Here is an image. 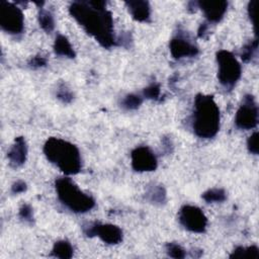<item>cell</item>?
<instances>
[{
    "label": "cell",
    "instance_id": "24",
    "mask_svg": "<svg viewBox=\"0 0 259 259\" xmlns=\"http://www.w3.org/2000/svg\"><path fill=\"white\" fill-rule=\"evenodd\" d=\"M160 93H161L160 85L157 83H152L151 85L146 87L143 91V94L146 98L153 99V100H157L160 96Z\"/></svg>",
    "mask_w": 259,
    "mask_h": 259
},
{
    "label": "cell",
    "instance_id": "9",
    "mask_svg": "<svg viewBox=\"0 0 259 259\" xmlns=\"http://www.w3.org/2000/svg\"><path fill=\"white\" fill-rule=\"evenodd\" d=\"M84 233L88 237L97 236L104 243L109 245H115L122 240V231L119 227L111 224L93 223L84 228Z\"/></svg>",
    "mask_w": 259,
    "mask_h": 259
},
{
    "label": "cell",
    "instance_id": "1",
    "mask_svg": "<svg viewBox=\"0 0 259 259\" xmlns=\"http://www.w3.org/2000/svg\"><path fill=\"white\" fill-rule=\"evenodd\" d=\"M69 12L101 47L109 49L116 45L112 14L106 9V2L76 1L70 5Z\"/></svg>",
    "mask_w": 259,
    "mask_h": 259
},
{
    "label": "cell",
    "instance_id": "20",
    "mask_svg": "<svg viewBox=\"0 0 259 259\" xmlns=\"http://www.w3.org/2000/svg\"><path fill=\"white\" fill-rule=\"evenodd\" d=\"M202 198L210 203V202H222L227 198L226 191L222 188H211L203 192Z\"/></svg>",
    "mask_w": 259,
    "mask_h": 259
},
{
    "label": "cell",
    "instance_id": "26",
    "mask_svg": "<svg viewBox=\"0 0 259 259\" xmlns=\"http://www.w3.org/2000/svg\"><path fill=\"white\" fill-rule=\"evenodd\" d=\"M57 97H58V99H60L64 103H70L73 100L74 95L70 91V89H68L65 85H61L58 89Z\"/></svg>",
    "mask_w": 259,
    "mask_h": 259
},
{
    "label": "cell",
    "instance_id": "7",
    "mask_svg": "<svg viewBox=\"0 0 259 259\" xmlns=\"http://www.w3.org/2000/svg\"><path fill=\"white\" fill-rule=\"evenodd\" d=\"M235 123L242 130H251L257 125L258 107L253 95L247 94L243 97L242 103L236 113Z\"/></svg>",
    "mask_w": 259,
    "mask_h": 259
},
{
    "label": "cell",
    "instance_id": "6",
    "mask_svg": "<svg viewBox=\"0 0 259 259\" xmlns=\"http://www.w3.org/2000/svg\"><path fill=\"white\" fill-rule=\"evenodd\" d=\"M0 25L10 34H19L24 28V16L19 7L11 2H0Z\"/></svg>",
    "mask_w": 259,
    "mask_h": 259
},
{
    "label": "cell",
    "instance_id": "2",
    "mask_svg": "<svg viewBox=\"0 0 259 259\" xmlns=\"http://www.w3.org/2000/svg\"><path fill=\"white\" fill-rule=\"evenodd\" d=\"M192 128L201 139H210L219 132L220 109L212 95L199 93L195 96Z\"/></svg>",
    "mask_w": 259,
    "mask_h": 259
},
{
    "label": "cell",
    "instance_id": "27",
    "mask_svg": "<svg viewBox=\"0 0 259 259\" xmlns=\"http://www.w3.org/2000/svg\"><path fill=\"white\" fill-rule=\"evenodd\" d=\"M19 217L26 223H32L33 222V211H32V207L27 204L24 203L20 209H19Z\"/></svg>",
    "mask_w": 259,
    "mask_h": 259
},
{
    "label": "cell",
    "instance_id": "23",
    "mask_svg": "<svg viewBox=\"0 0 259 259\" xmlns=\"http://www.w3.org/2000/svg\"><path fill=\"white\" fill-rule=\"evenodd\" d=\"M166 251L167 254L172 258L182 259L185 257V250L176 243H168L166 245Z\"/></svg>",
    "mask_w": 259,
    "mask_h": 259
},
{
    "label": "cell",
    "instance_id": "15",
    "mask_svg": "<svg viewBox=\"0 0 259 259\" xmlns=\"http://www.w3.org/2000/svg\"><path fill=\"white\" fill-rule=\"evenodd\" d=\"M54 52L58 56L67 57L70 59H73L76 56V53H75L72 45L70 44L69 39L63 34L57 35L55 42H54Z\"/></svg>",
    "mask_w": 259,
    "mask_h": 259
},
{
    "label": "cell",
    "instance_id": "21",
    "mask_svg": "<svg viewBox=\"0 0 259 259\" xmlns=\"http://www.w3.org/2000/svg\"><path fill=\"white\" fill-rule=\"evenodd\" d=\"M258 48V38L255 37V39L250 40L248 44H246L243 49H242V53H241V59L243 60V62L248 63L251 61V59L253 58L256 50Z\"/></svg>",
    "mask_w": 259,
    "mask_h": 259
},
{
    "label": "cell",
    "instance_id": "10",
    "mask_svg": "<svg viewBox=\"0 0 259 259\" xmlns=\"http://www.w3.org/2000/svg\"><path fill=\"white\" fill-rule=\"evenodd\" d=\"M132 167L138 172L155 171L158 166L154 152L146 146L137 147L132 151Z\"/></svg>",
    "mask_w": 259,
    "mask_h": 259
},
{
    "label": "cell",
    "instance_id": "14",
    "mask_svg": "<svg viewBox=\"0 0 259 259\" xmlns=\"http://www.w3.org/2000/svg\"><path fill=\"white\" fill-rule=\"evenodd\" d=\"M125 5L132 17L140 22H145L150 19L151 8L148 1H126Z\"/></svg>",
    "mask_w": 259,
    "mask_h": 259
},
{
    "label": "cell",
    "instance_id": "4",
    "mask_svg": "<svg viewBox=\"0 0 259 259\" xmlns=\"http://www.w3.org/2000/svg\"><path fill=\"white\" fill-rule=\"evenodd\" d=\"M59 200L70 210L83 213L95 206V200L89 194L83 192L69 177H60L55 182Z\"/></svg>",
    "mask_w": 259,
    "mask_h": 259
},
{
    "label": "cell",
    "instance_id": "18",
    "mask_svg": "<svg viewBox=\"0 0 259 259\" xmlns=\"http://www.w3.org/2000/svg\"><path fill=\"white\" fill-rule=\"evenodd\" d=\"M52 256L57 258H62V259H69L73 256V247L66 240L58 241L54 244V247L52 250Z\"/></svg>",
    "mask_w": 259,
    "mask_h": 259
},
{
    "label": "cell",
    "instance_id": "28",
    "mask_svg": "<svg viewBox=\"0 0 259 259\" xmlns=\"http://www.w3.org/2000/svg\"><path fill=\"white\" fill-rule=\"evenodd\" d=\"M28 65L32 69L42 68L47 65V59L42 56H34L30 59V61L28 62Z\"/></svg>",
    "mask_w": 259,
    "mask_h": 259
},
{
    "label": "cell",
    "instance_id": "19",
    "mask_svg": "<svg viewBox=\"0 0 259 259\" xmlns=\"http://www.w3.org/2000/svg\"><path fill=\"white\" fill-rule=\"evenodd\" d=\"M38 23H39V26L46 32H52L55 28V20H54L53 14L44 8H39Z\"/></svg>",
    "mask_w": 259,
    "mask_h": 259
},
{
    "label": "cell",
    "instance_id": "11",
    "mask_svg": "<svg viewBox=\"0 0 259 259\" xmlns=\"http://www.w3.org/2000/svg\"><path fill=\"white\" fill-rule=\"evenodd\" d=\"M198 8H200L205 18L210 22H219L224 17L227 8V1H198Z\"/></svg>",
    "mask_w": 259,
    "mask_h": 259
},
{
    "label": "cell",
    "instance_id": "29",
    "mask_svg": "<svg viewBox=\"0 0 259 259\" xmlns=\"http://www.w3.org/2000/svg\"><path fill=\"white\" fill-rule=\"evenodd\" d=\"M255 5H256V1H250L249 4H248V15H249V18L252 22V24L254 25V28H255V33H256V36H257V26H256V20H255Z\"/></svg>",
    "mask_w": 259,
    "mask_h": 259
},
{
    "label": "cell",
    "instance_id": "16",
    "mask_svg": "<svg viewBox=\"0 0 259 259\" xmlns=\"http://www.w3.org/2000/svg\"><path fill=\"white\" fill-rule=\"evenodd\" d=\"M146 199L151 203L162 205L166 202V190L161 184H152L146 191Z\"/></svg>",
    "mask_w": 259,
    "mask_h": 259
},
{
    "label": "cell",
    "instance_id": "17",
    "mask_svg": "<svg viewBox=\"0 0 259 259\" xmlns=\"http://www.w3.org/2000/svg\"><path fill=\"white\" fill-rule=\"evenodd\" d=\"M230 258H240V259H258L259 249L257 246L252 245L249 247L239 246L234 249L231 253Z\"/></svg>",
    "mask_w": 259,
    "mask_h": 259
},
{
    "label": "cell",
    "instance_id": "12",
    "mask_svg": "<svg viewBox=\"0 0 259 259\" xmlns=\"http://www.w3.org/2000/svg\"><path fill=\"white\" fill-rule=\"evenodd\" d=\"M169 49L172 57L175 59L190 58L198 54V48L196 46L180 36L174 37L170 40Z\"/></svg>",
    "mask_w": 259,
    "mask_h": 259
},
{
    "label": "cell",
    "instance_id": "5",
    "mask_svg": "<svg viewBox=\"0 0 259 259\" xmlns=\"http://www.w3.org/2000/svg\"><path fill=\"white\" fill-rule=\"evenodd\" d=\"M218 62V79L220 83L227 87L232 88L240 79L242 69L238 60L234 55L227 51L221 50L217 53Z\"/></svg>",
    "mask_w": 259,
    "mask_h": 259
},
{
    "label": "cell",
    "instance_id": "3",
    "mask_svg": "<svg viewBox=\"0 0 259 259\" xmlns=\"http://www.w3.org/2000/svg\"><path fill=\"white\" fill-rule=\"evenodd\" d=\"M47 159L66 175H75L81 171L82 162L79 149L72 143L52 137L44 145Z\"/></svg>",
    "mask_w": 259,
    "mask_h": 259
},
{
    "label": "cell",
    "instance_id": "22",
    "mask_svg": "<svg viewBox=\"0 0 259 259\" xmlns=\"http://www.w3.org/2000/svg\"><path fill=\"white\" fill-rule=\"evenodd\" d=\"M143 102V98L140 96V95H137V94H128L126 95L122 102H121V105L123 108L125 109H128V110H134V109H137L141 106Z\"/></svg>",
    "mask_w": 259,
    "mask_h": 259
},
{
    "label": "cell",
    "instance_id": "30",
    "mask_svg": "<svg viewBox=\"0 0 259 259\" xmlns=\"http://www.w3.org/2000/svg\"><path fill=\"white\" fill-rule=\"evenodd\" d=\"M27 189V186H26V183L22 180H18L16 182H14L11 186V191L12 193L14 194H18V193H22L24 192L25 190Z\"/></svg>",
    "mask_w": 259,
    "mask_h": 259
},
{
    "label": "cell",
    "instance_id": "25",
    "mask_svg": "<svg viewBox=\"0 0 259 259\" xmlns=\"http://www.w3.org/2000/svg\"><path fill=\"white\" fill-rule=\"evenodd\" d=\"M258 139L259 135L258 132L253 133L247 140V148L248 151L253 155H258L259 153V146H258Z\"/></svg>",
    "mask_w": 259,
    "mask_h": 259
},
{
    "label": "cell",
    "instance_id": "8",
    "mask_svg": "<svg viewBox=\"0 0 259 259\" xmlns=\"http://www.w3.org/2000/svg\"><path fill=\"white\" fill-rule=\"evenodd\" d=\"M180 224L192 233H203L206 230L207 219L202 210L194 205H183L178 213Z\"/></svg>",
    "mask_w": 259,
    "mask_h": 259
},
{
    "label": "cell",
    "instance_id": "13",
    "mask_svg": "<svg viewBox=\"0 0 259 259\" xmlns=\"http://www.w3.org/2000/svg\"><path fill=\"white\" fill-rule=\"evenodd\" d=\"M9 163L13 167L23 165L27 157V145L23 137H17L7 154Z\"/></svg>",
    "mask_w": 259,
    "mask_h": 259
},
{
    "label": "cell",
    "instance_id": "31",
    "mask_svg": "<svg viewBox=\"0 0 259 259\" xmlns=\"http://www.w3.org/2000/svg\"><path fill=\"white\" fill-rule=\"evenodd\" d=\"M207 24L206 23H201L200 25H199V27H198V31H197V34H198V36L199 37H201V38H203L204 36H205V34H206V31H207Z\"/></svg>",
    "mask_w": 259,
    "mask_h": 259
}]
</instances>
